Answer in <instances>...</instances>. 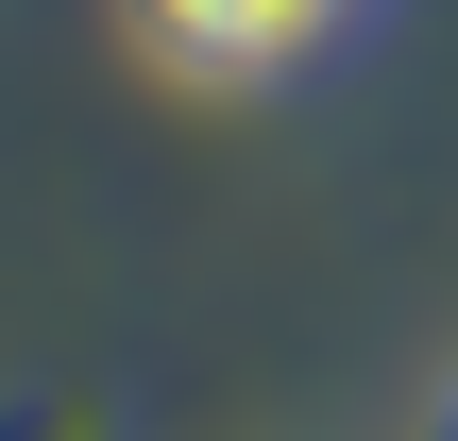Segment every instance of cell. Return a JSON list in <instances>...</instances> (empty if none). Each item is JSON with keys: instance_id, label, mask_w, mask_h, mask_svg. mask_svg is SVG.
I'll list each match as a JSON object with an SVG mask.
<instances>
[{"instance_id": "1", "label": "cell", "mask_w": 458, "mask_h": 441, "mask_svg": "<svg viewBox=\"0 0 458 441\" xmlns=\"http://www.w3.org/2000/svg\"><path fill=\"white\" fill-rule=\"evenodd\" d=\"M170 85H306L374 0H119Z\"/></svg>"}, {"instance_id": "2", "label": "cell", "mask_w": 458, "mask_h": 441, "mask_svg": "<svg viewBox=\"0 0 458 441\" xmlns=\"http://www.w3.org/2000/svg\"><path fill=\"white\" fill-rule=\"evenodd\" d=\"M425 441H458V374H442V408H425Z\"/></svg>"}]
</instances>
